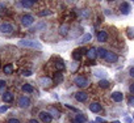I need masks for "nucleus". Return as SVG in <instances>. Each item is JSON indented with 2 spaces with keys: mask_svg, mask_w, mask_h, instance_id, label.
<instances>
[{
  "mask_svg": "<svg viewBox=\"0 0 134 123\" xmlns=\"http://www.w3.org/2000/svg\"><path fill=\"white\" fill-rule=\"evenodd\" d=\"M96 122H97V123H104L105 120H104V119H101V118H96Z\"/></svg>",
  "mask_w": 134,
  "mask_h": 123,
  "instance_id": "obj_41",
  "label": "nucleus"
},
{
  "mask_svg": "<svg viewBox=\"0 0 134 123\" xmlns=\"http://www.w3.org/2000/svg\"><path fill=\"white\" fill-rule=\"evenodd\" d=\"M20 4L24 8H32L36 4V2H34V0H23V2H20Z\"/></svg>",
  "mask_w": 134,
  "mask_h": 123,
  "instance_id": "obj_16",
  "label": "nucleus"
},
{
  "mask_svg": "<svg viewBox=\"0 0 134 123\" xmlns=\"http://www.w3.org/2000/svg\"><path fill=\"white\" fill-rule=\"evenodd\" d=\"M8 123H20V120H19L17 118H11V119L8 120Z\"/></svg>",
  "mask_w": 134,
  "mask_h": 123,
  "instance_id": "obj_32",
  "label": "nucleus"
},
{
  "mask_svg": "<svg viewBox=\"0 0 134 123\" xmlns=\"http://www.w3.org/2000/svg\"><path fill=\"white\" fill-rule=\"evenodd\" d=\"M86 56H87L88 59H91V60L96 59V58H97V48H96V47H91L90 50H87Z\"/></svg>",
  "mask_w": 134,
  "mask_h": 123,
  "instance_id": "obj_7",
  "label": "nucleus"
},
{
  "mask_svg": "<svg viewBox=\"0 0 134 123\" xmlns=\"http://www.w3.org/2000/svg\"><path fill=\"white\" fill-rule=\"evenodd\" d=\"M4 85H5V81L4 80H0V88H3Z\"/></svg>",
  "mask_w": 134,
  "mask_h": 123,
  "instance_id": "obj_42",
  "label": "nucleus"
},
{
  "mask_svg": "<svg viewBox=\"0 0 134 123\" xmlns=\"http://www.w3.org/2000/svg\"><path fill=\"white\" fill-rule=\"evenodd\" d=\"M21 89L25 92V93H32L34 89H33V87L30 85V84H24L23 87H21Z\"/></svg>",
  "mask_w": 134,
  "mask_h": 123,
  "instance_id": "obj_24",
  "label": "nucleus"
},
{
  "mask_svg": "<svg viewBox=\"0 0 134 123\" xmlns=\"http://www.w3.org/2000/svg\"><path fill=\"white\" fill-rule=\"evenodd\" d=\"M0 32L4 33V34H11L13 32V25L9 22H3L0 24Z\"/></svg>",
  "mask_w": 134,
  "mask_h": 123,
  "instance_id": "obj_3",
  "label": "nucleus"
},
{
  "mask_svg": "<svg viewBox=\"0 0 134 123\" xmlns=\"http://www.w3.org/2000/svg\"><path fill=\"white\" fill-rule=\"evenodd\" d=\"M51 111H53V115H54V116H59V111H58V110L51 109Z\"/></svg>",
  "mask_w": 134,
  "mask_h": 123,
  "instance_id": "obj_37",
  "label": "nucleus"
},
{
  "mask_svg": "<svg viewBox=\"0 0 134 123\" xmlns=\"http://www.w3.org/2000/svg\"><path fill=\"white\" fill-rule=\"evenodd\" d=\"M74 83L79 87V88H87L90 85V81L84 77V76H76L74 79Z\"/></svg>",
  "mask_w": 134,
  "mask_h": 123,
  "instance_id": "obj_2",
  "label": "nucleus"
},
{
  "mask_svg": "<svg viewBox=\"0 0 134 123\" xmlns=\"http://www.w3.org/2000/svg\"><path fill=\"white\" fill-rule=\"evenodd\" d=\"M91 38H92V35H91L90 33H86V34L82 37V39L79 41V43H86V42H90V41H91Z\"/></svg>",
  "mask_w": 134,
  "mask_h": 123,
  "instance_id": "obj_22",
  "label": "nucleus"
},
{
  "mask_svg": "<svg viewBox=\"0 0 134 123\" xmlns=\"http://www.w3.org/2000/svg\"><path fill=\"white\" fill-rule=\"evenodd\" d=\"M19 46L21 47H29V48H37V50H41L42 48V45L37 41H30V39H21L19 42Z\"/></svg>",
  "mask_w": 134,
  "mask_h": 123,
  "instance_id": "obj_1",
  "label": "nucleus"
},
{
  "mask_svg": "<svg viewBox=\"0 0 134 123\" xmlns=\"http://www.w3.org/2000/svg\"><path fill=\"white\" fill-rule=\"evenodd\" d=\"M113 123H121V122H120V120H114Z\"/></svg>",
  "mask_w": 134,
  "mask_h": 123,
  "instance_id": "obj_45",
  "label": "nucleus"
},
{
  "mask_svg": "<svg viewBox=\"0 0 134 123\" xmlns=\"http://www.w3.org/2000/svg\"><path fill=\"white\" fill-rule=\"evenodd\" d=\"M66 107H67V109H71L72 111H76V113L79 111V110H78L76 107H74V106H71V105H66Z\"/></svg>",
  "mask_w": 134,
  "mask_h": 123,
  "instance_id": "obj_34",
  "label": "nucleus"
},
{
  "mask_svg": "<svg viewBox=\"0 0 134 123\" xmlns=\"http://www.w3.org/2000/svg\"><path fill=\"white\" fill-rule=\"evenodd\" d=\"M84 54H87L86 47H80V48H79V51H74L72 56H74L75 62H79V59H80V58H82V55H84Z\"/></svg>",
  "mask_w": 134,
  "mask_h": 123,
  "instance_id": "obj_8",
  "label": "nucleus"
},
{
  "mask_svg": "<svg viewBox=\"0 0 134 123\" xmlns=\"http://www.w3.org/2000/svg\"><path fill=\"white\" fill-rule=\"evenodd\" d=\"M129 105H130L131 107H134V96H130V97H129Z\"/></svg>",
  "mask_w": 134,
  "mask_h": 123,
  "instance_id": "obj_31",
  "label": "nucleus"
},
{
  "mask_svg": "<svg viewBox=\"0 0 134 123\" xmlns=\"http://www.w3.org/2000/svg\"><path fill=\"white\" fill-rule=\"evenodd\" d=\"M125 122L126 123H133V118L131 116H125Z\"/></svg>",
  "mask_w": 134,
  "mask_h": 123,
  "instance_id": "obj_35",
  "label": "nucleus"
},
{
  "mask_svg": "<svg viewBox=\"0 0 134 123\" xmlns=\"http://www.w3.org/2000/svg\"><path fill=\"white\" fill-rule=\"evenodd\" d=\"M23 75L24 76H30L32 75V71H23Z\"/></svg>",
  "mask_w": 134,
  "mask_h": 123,
  "instance_id": "obj_38",
  "label": "nucleus"
},
{
  "mask_svg": "<svg viewBox=\"0 0 134 123\" xmlns=\"http://www.w3.org/2000/svg\"><path fill=\"white\" fill-rule=\"evenodd\" d=\"M40 83H41V85H42L43 88H46V87H50V85L53 84L51 79H50V77H47V76H46V77H42Z\"/></svg>",
  "mask_w": 134,
  "mask_h": 123,
  "instance_id": "obj_18",
  "label": "nucleus"
},
{
  "mask_svg": "<svg viewBox=\"0 0 134 123\" xmlns=\"http://www.w3.org/2000/svg\"><path fill=\"white\" fill-rule=\"evenodd\" d=\"M129 75H130L131 77H134V66L129 68Z\"/></svg>",
  "mask_w": 134,
  "mask_h": 123,
  "instance_id": "obj_33",
  "label": "nucleus"
},
{
  "mask_svg": "<svg viewBox=\"0 0 134 123\" xmlns=\"http://www.w3.org/2000/svg\"><path fill=\"white\" fill-rule=\"evenodd\" d=\"M126 34H127V37H129L130 39H134V26H130V28H127V30H126Z\"/></svg>",
  "mask_w": 134,
  "mask_h": 123,
  "instance_id": "obj_27",
  "label": "nucleus"
},
{
  "mask_svg": "<svg viewBox=\"0 0 134 123\" xmlns=\"http://www.w3.org/2000/svg\"><path fill=\"white\" fill-rule=\"evenodd\" d=\"M107 52H108L107 48H99V50H97V56H99L100 59H104L105 55H107Z\"/></svg>",
  "mask_w": 134,
  "mask_h": 123,
  "instance_id": "obj_25",
  "label": "nucleus"
},
{
  "mask_svg": "<svg viewBox=\"0 0 134 123\" xmlns=\"http://www.w3.org/2000/svg\"><path fill=\"white\" fill-rule=\"evenodd\" d=\"M109 85H110L109 80H107V79H100V80H99V87H100V88L107 89V88H109Z\"/></svg>",
  "mask_w": 134,
  "mask_h": 123,
  "instance_id": "obj_19",
  "label": "nucleus"
},
{
  "mask_svg": "<svg viewBox=\"0 0 134 123\" xmlns=\"http://www.w3.org/2000/svg\"><path fill=\"white\" fill-rule=\"evenodd\" d=\"M29 105H30V100H29V97L21 96V97L19 98V106H20V107H28Z\"/></svg>",
  "mask_w": 134,
  "mask_h": 123,
  "instance_id": "obj_10",
  "label": "nucleus"
},
{
  "mask_svg": "<svg viewBox=\"0 0 134 123\" xmlns=\"http://www.w3.org/2000/svg\"><path fill=\"white\" fill-rule=\"evenodd\" d=\"M62 80H63V73L62 72H57L55 76H54V83L59 84V83H62Z\"/></svg>",
  "mask_w": 134,
  "mask_h": 123,
  "instance_id": "obj_21",
  "label": "nucleus"
},
{
  "mask_svg": "<svg viewBox=\"0 0 134 123\" xmlns=\"http://www.w3.org/2000/svg\"><path fill=\"white\" fill-rule=\"evenodd\" d=\"M110 97H112V100H113L114 102H121V101L124 100V94H122L121 92H113Z\"/></svg>",
  "mask_w": 134,
  "mask_h": 123,
  "instance_id": "obj_14",
  "label": "nucleus"
},
{
  "mask_svg": "<svg viewBox=\"0 0 134 123\" xmlns=\"http://www.w3.org/2000/svg\"><path fill=\"white\" fill-rule=\"evenodd\" d=\"M40 119L42 122H45V123H50L53 120V115L50 113H47V111H41L40 113Z\"/></svg>",
  "mask_w": 134,
  "mask_h": 123,
  "instance_id": "obj_5",
  "label": "nucleus"
},
{
  "mask_svg": "<svg viewBox=\"0 0 134 123\" xmlns=\"http://www.w3.org/2000/svg\"><path fill=\"white\" fill-rule=\"evenodd\" d=\"M75 120H76V123H86L87 122V116L80 114V113H78V115L75 116Z\"/></svg>",
  "mask_w": 134,
  "mask_h": 123,
  "instance_id": "obj_20",
  "label": "nucleus"
},
{
  "mask_svg": "<svg viewBox=\"0 0 134 123\" xmlns=\"http://www.w3.org/2000/svg\"><path fill=\"white\" fill-rule=\"evenodd\" d=\"M104 59L107 62H109V63H114V62H117V59H118V55L114 54V52H112V51H108Z\"/></svg>",
  "mask_w": 134,
  "mask_h": 123,
  "instance_id": "obj_6",
  "label": "nucleus"
},
{
  "mask_svg": "<svg viewBox=\"0 0 134 123\" xmlns=\"http://www.w3.org/2000/svg\"><path fill=\"white\" fill-rule=\"evenodd\" d=\"M78 67H79V62H72V64H71V72H75L76 70H78Z\"/></svg>",
  "mask_w": 134,
  "mask_h": 123,
  "instance_id": "obj_28",
  "label": "nucleus"
},
{
  "mask_svg": "<svg viewBox=\"0 0 134 123\" xmlns=\"http://www.w3.org/2000/svg\"><path fill=\"white\" fill-rule=\"evenodd\" d=\"M3 101L4 102H7V103H11V102H13V96H12V93H9V92H5L4 94H3Z\"/></svg>",
  "mask_w": 134,
  "mask_h": 123,
  "instance_id": "obj_15",
  "label": "nucleus"
},
{
  "mask_svg": "<svg viewBox=\"0 0 134 123\" xmlns=\"http://www.w3.org/2000/svg\"><path fill=\"white\" fill-rule=\"evenodd\" d=\"M29 123H40V122H38L37 119H30V120H29Z\"/></svg>",
  "mask_w": 134,
  "mask_h": 123,
  "instance_id": "obj_44",
  "label": "nucleus"
},
{
  "mask_svg": "<svg viewBox=\"0 0 134 123\" xmlns=\"http://www.w3.org/2000/svg\"><path fill=\"white\" fill-rule=\"evenodd\" d=\"M105 75H107V73H105L104 71H95V76H99V77H103V79H104Z\"/></svg>",
  "mask_w": 134,
  "mask_h": 123,
  "instance_id": "obj_30",
  "label": "nucleus"
},
{
  "mask_svg": "<svg viewBox=\"0 0 134 123\" xmlns=\"http://www.w3.org/2000/svg\"><path fill=\"white\" fill-rule=\"evenodd\" d=\"M55 68L58 70V72H62V71L66 68V66H64V63H63V60H62L60 58H57V60H55Z\"/></svg>",
  "mask_w": 134,
  "mask_h": 123,
  "instance_id": "obj_13",
  "label": "nucleus"
},
{
  "mask_svg": "<svg viewBox=\"0 0 134 123\" xmlns=\"http://www.w3.org/2000/svg\"><path fill=\"white\" fill-rule=\"evenodd\" d=\"M108 39V33L107 32H99L97 33V41L99 42H105Z\"/></svg>",
  "mask_w": 134,
  "mask_h": 123,
  "instance_id": "obj_17",
  "label": "nucleus"
},
{
  "mask_svg": "<svg viewBox=\"0 0 134 123\" xmlns=\"http://www.w3.org/2000/svg\"><path fill=\"white\" fill-rule=\"evenodd\" d=\"M82 15H83V16L86 17V16L88 15V11H87V9H84V11H82Z\"/></svg>",
  "mask_w": 134,
  "mask_h": 123,
  "instance_id": "obj_43",
  "label": "nucleus"
},
{
  "mask_svg": "<svg viewBox=\"0 0 134 123\" xmlns=\"http://www.w3.org/2000/svg\"><path fill=\"white\" fill-rule=\"evenodd\" d=\"M90 110L92 111V113H100L103 109H101V105L99 103V102H92V103H90Z\"/></svg>",
  "mask_w": 134,
  "mask_h": 123,
  "instance_id": "obj_12",
  "label": "nucleus"
},
{
  "mask_svg": "<svg viewBox=\"0 0 134 123\" xmlns=\"http://www.w3.org/2000/svg\"><path fill=\"white\" fill-rule=\"evenodd\" d=\"M120 11H121L122 15H129V13H130V5H129V3H126V2L121 3V5H120Z\"/></svg>",
  "mask_w": 134,
  "mask_h": 123,
  "instance_id": "obj_11",
  "label": "nucleus"
},
{
  "mask_svg": "<svg viewBox=\"0 0 134 123\" xmlns=\"http://www.w3.org/2000/svg\"><path fill=\"white\" fill-rule=\"evenodd\" d=\"M8 110V106H0V113H5Z\"/></svg>",
  "mask_w": 134,
  "mask_h": 123,
  "instance_id": "obj_36",
  "label": "nucleus"
},
{
  "mask_svg": "<svg viewBox=\"0 0 134 123\" xmlns=\"http://www.w3.org/2000/svg\"><path fill=\"white\" fill-rule=\"evenodd\" d=\"M75 100H76V101H79V102H84V101H87V100H88V94H87L86 92L80 90V92H78V93L75 94Z\"/></svg>",
  "mask_w": 134,
  "mask_h": 123,
  "instance_id": "obj_9",
  "label": "nucleus"
},
{
  "mask_svg": "<svg viewBox=\"0 0 134 123\" xmlns=\"http://www.w3.org/2000/svg\"><path fill=\"white\" fill-rule=\"evenodd\" d=\"M129 90H130V93H133V94H134V84H131V85L129 87Z\"/></svg>",
  "mask_w": 134,
  "mask_h": 123,
  "instance_id": "obj_39",
  "label": "nucleus"
},
{
  "mask_svg": "<svg viewBox=\"0 0 134 123\" xmlns=\"http://www.w3.org/2000/svg\"><path fill=\"white\" fill-rule=\"evenodd\" d=\"M4 73L5 75H12V72H13V66L12 64H7V66H4Z\"/></svg>",
  "mask_w": 134,
  "mask_h": 123,
  "instance_id": "obj_23",
  "label": "nucleus"
},
{
  "mask_svg": "<svg viewBox=\"0 0 134 123\" xmlns=\"http://www.w3.org/2000/svg\"><path fill=\"white\" fill-rule=\"evenodd\" d=\"M59 33H60V35H67V33H69V26H67V25H62L60 29H59Z\"/></svg>",
  "mask_w": 134,
  "mask_h": 123,
  "instance_id": "obj_26",
  "label": "nucleus"
},
{
  "mask_svg": "<svg viewBox=\"0 0 134 123\" xmlns=\"http://www.w3.org/2000/svg\"><path fill=\"white\" fill-rule=\"evenodd\" d=\"M50 15H53V12L50 9H45V11L40 12V16H50Z\"/></svg>",
  "mask_w": 134,
  "mask_h": 123,
  "instance_id": "obj_29",
  "label": "nucleus"
},
{
  "mask_svg": "<svg viewBox=\"0 0 134 123\" xmlns=\"http://www.w3.org/2000/svg\"><path fill=\"white\" fill-rule=\"evenodd\" d=\"M33 22H34V17H33L32 15H24V16L21 17V24H23L24 26H30Z\"/></svg>",
  "mask_w": 134,
  "mask_h": 123,
  "instance_id": "obj_4",
  "label": "nucleus"
},
{
  "mask_svg": "<svg viewBox=\"0 0 134 123\" xmlns=\"http://www.w3.org/2000/svg\"><path fill=\"white\" fill-rule=\"evenodd\" d=\"M4 9H5V4L0 3V11H4Z\"/></svg>",
  "mask_w": 134,
  "mask_h": 123,
  "instance_id": "obj_40",
  "label": "nucleus"
}]
</instances>
